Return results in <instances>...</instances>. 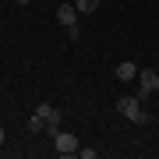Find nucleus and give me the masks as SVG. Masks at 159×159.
Masks as SVG:
<instances>
[{"label": "nucleus", "mask_w": 159, "mask_h": 159, "mask_svg": "<svg viewBox=\"0 0 159 159\" xmlns=\"http://www.w3.org/2000/svg\"><path fill=\"white\" fill-rule=\"evenodd\" d=\"M117 113L124 120H131V124H152V113L142 110V99H138V96H124L117 102Z\"/></svg>", "instance_id": "f257e3e1"}, {"label": "nucleus", "mask_w": 159, "mask_h": 159, "mask_svg": "<svg viewBox=\"0 0 159 159\" xmlns=\"http://www.w3.org/2000/svg\"><path fill=\"white\" fill-rule=\"evenodd\" d=\"M138 81H142V89H138L134 96L145 102V99H148V96H152V92L159 89V71H156V67H145V71H138Z\"/></svg>", "instance_id": "f03ea898"}, {"label": "nucleus", "mask_w": 159, "mask_h": 159, "mask_svg": "<svg viewBox=\"0 0 159 159\" xmlns=\"http://www.w3.org/2000/svg\"><path fill=\"white\" fill-rule=\"evenodd\" d=\"M53 148H57L60 156H74L78 152V138H74L71 131H57V134H53Z\"/></svg>", "instance_id": "7ed1b4c3"}, {"label": "nucleus", "mask_w": 159, "mask_h": 159, "mask_svg": "<svg viewBox=\"0 0 159 159\" xmlns=\"http://www.w3.org/2000/svg\"><path fill=\"white\" fill-rule=\"evenodd\" d=\"M57 21L64 25V29H71V25H78V7H71V4L57 7Z\"/></svg>", "instance_id": "20e7f679"}, {"label": "nucleus", "mask_w": 159, "mask_h": 159, "mask_svg": "<svg viewBox=\"0 0 159 159\" xmlns=\"http://www.w3.org/2000/svg\"><path fill=\"white\" fill-rule=\"evenodd\" d=\"M117 81H131V78H138V64H131V60H124V64H117Z\"/></svg>", "instance_id": "39448f33"}, {"label": "nucleus", "mask_w": 159, "mask_h": 159, "mask_svg": "<svg viewBox=\"0 0 159 159\" xmlns=\"http://www.w3.org/2000/svg\"><path fill=\"white\" fill-rule=\"evenodd\" d=\"M46 131H50V138L60 131V110H50V117H46Z\"/></svg>", "instance_id": "423d86ee"}, {"label": "nucleus", "mask_w": 159, "mask_h": 159, "mask_svg": "<svg viewBox=\"0 0 159 159\" xmlns=\"http://www.w3.org/2000/svg\"><path fill=\"white\" fill-rule=\"evenodd\" d=\"M29 131H32V134L46 131V117H43V113H32V117H29Z\"/></svg>", "instance_id": "0eeeda50"}, {"label": "nucleus", "mask_w": 159, "mask_h": 159, "mask_svg": "<svg viewBox=\"0 0 159 159\" xmlns=\"http://www.w3.org/2000/svg\"><path fill=\"white\" fill-rule=\"evenodd\" d=\"M102 0H74V7H78V14H92Z\"/></svg>", "instance_id": "6e6552de"}, {"label": "nucleus", "mask_w": 159, "mask_h": 159, "mask_svg": "<svg viewBox=\"0 0 159 159\" xmlns=\"http://www.w3.org/2000/svg\"><path fill=\"white\" fill-rule=\"evenodd\" d=\"M67 39H71V43L81 39V29H78V25H71V29H67Z\"/></svg>", "instance_id": "1a4fd4ad"}, {"label": "nucleus", "mask_w": 159, "mask_h": 159, "mask_svg": "<svg viewBox=\"0 0 159 159\" xmlns=\"http://www.w3.org/2000/svg\"><path fill=\"white\" fill-rule=\"evenodd\" d=\"M4 138H7V131H4V127H0V145H4Z\"/></svg>", "instance_id": "9d476101"}, {"label": "nucleus", "mask_w": 159, "mask_h": 159, "mask_svg": "<svg viewBox=\"0 0 159 159\" xmlns=\"http://www.w3.org/2000/svg\"><path fill=\"white\" fill-rule=\"evenodd\" d=\"M18 4H32V0H18Z\"/></svg>", "instance_id": "9b49d317"}]
</instances>
